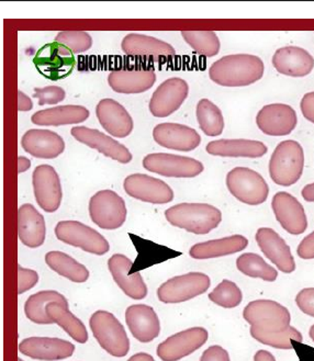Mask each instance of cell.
Wrapping results in <instances>:
<instances>
[{"instance_id":"1","label":"cell","mask_w":314,"mask_h":361,"mask_svg":"<svg viewBox=\"0 0 314 361\" xmlns=\"http://www.w3.org/2000/svg\"><path fill=\"white\" fill-rule=\"evenodd\" d=\"M265 65L260 57L250 54L223 56L209 68V77L223 87H245L262 80Z\"/></svg>"},{"instance_id":"2","label":"cell","mask_w":314,"mask_h":361,"mask_svg":"<svg viewBox=\"0 0 314 361\" xmlns=\"http://www.w3.org/2000/svg\"><path fill=\"white\" fill-rule=\"evenodd\" d=\"M165 218L176 228L205 235L220 226L222 213L207 203H179L165 211Z\"/></svg>"},{"instance_id":"3","label":"cell","mask_w":314,"mask_h":361,"mask_svg":"<svg viewBox=\"0 0 314 361\" xmlns=\"http://www.w3.org/2000/svg\"><path fill=\"white\" fill-rule=\"evenodd\" d=\"M303 167L302 146L297 141L287 140L278 144L270 157V178L279 186H292L301 178Z\"/></svg>"},{"instance_id":"4","label":"cell","mask_w":314,"mask_h":361,"mask_svg":"<svg viewBox=\"0 0 314 361\" xmlns=\"http://www.w3.org/2000/svg\"><path fill=\"white\" fill-rule=\"evenodd\" d=\"M90 326L98 344L108 354L116 358L129 354V337L123 325L112 313L98 310L90 317Z\"/></svg>"},{"instance_id":"5","label":"cell","mask_w":314,"mask_h":361,"mask_svg":"<svg viewBox=\"0 0 314 361\" xmlns=\"http://www.w3.org/2000/svg\"><path fill=\"white\" fill-rule=\"evenodd\" d=\"M243 317L253 331L280 333L287 331L291 323L289 310L272 300H255L243 311Z\"/></svg>"},{"instance_id":"6","label":"cell","mask_w":314,"mask_h":361,"mask_svg":"<svg viewBox=\"0 0 314 361\" xmlns=\"http://www.w3.org/2000/svg\"><path fill=\"white\" fill-rule=\"evenodd\" d=\"M227 187L234 198L248 206H260L270 195V187L262 176L248 167H236L229 171Z\"/></svg>"},{"instance_id":"7","label":"cell","mask_w":314,"mask_h":361,"mask_svg":"<svg viewBox=\"0 0 314 361\" xmlns=\"http://www.w3.org/2000/svg\"><path fill=\"white\" fill-rule=\"evenodd\" d=\"M54 232L61 242L94 255L102 256L110 250L109 243L99 232L78 221H61Z\"/></svg>"},{"instance_id":"8","label":"cell","mask_w":314,"mask_h":361,"mask_svg":"<svg viewBox=\"0 0 314 361\" xmlns=\"http://www.w3.org/2000/svg\"><path fill=\"white\" fill-rule=\"evenodd\" d=\"M210 277L203 272H189L171 278L157 289L159 300L166 305L181 303L203 295L210 288Z\"/></svg>"},{"instance_id":"9","label":"cell","mask_w":314,"mask_h":361,"mask_svg":"<svg viewBox=\"0 0 314 361\" xmlns=\"http://www.w3.org/2000/svg\"><path fill=\"white\" fill-rule=\"evenodd\" d=\"M123 198L112 190H100L90 201V216L92 222L102 230H116L126 220Z\"/></svg>"},{"instance_id":"10","label":"cell","mask_w":314,"mask_h":361,"mask_svg":"<svg viewBox=\"0 0 314 361\" xmlns=\"http://www.w3.org/2000/svg\"><path fill=\"white\" fill-rule=\"evenodd\" d=\"M37 72L47 80H64L70 76L76 66L75 54L60 43L45 44L37 51L33 59Z\"/></svg>"},{"instance_id":"11","label":"cell","mask_w":314,"mask_h":361,"mask_svg":"<svg viewBox=\"0 0 314 361\" xmlns=\"http://www.w3.org/2000/svg\"><path fill=\"white\" fill-rule=\"evenodd\" d=\"M143 167L146 171L169 178H193L200 175L205 169L203 164L197 159L167 153L145 156Z\"/></svg>"},{"instance_id":"12","label":"cell","mask_w":314,"mask_h":361,"mask_svg":"<svg viewBox=\"0 0 314 361\" xmlns=\"http://www.w3.org/2000/svg\"><path fill=\"white\" fill-rule=\"evenodd\" d=\"M209 333L203 327H191L171 335L157 347V356L163 361H179L198 350L207 343Z\"/></svg>"},{"instance_id":"13","label":"cell","mask_w":314,"mask_h":361,"mask_svg":"<svg viewBox=\"0 0 314 361\" xmlns=\"http://www.w3.org/2000/svg\"><path fill=\"white\" fill-rule=\"evenodd\" d=\"M35 200L42 210L53 213L59 210L63 192L60 177L50 165L37 166L32 175Z\"/></svg>"},{"instance_id":"14","label":"cell","mask_w":314,"mask_h":361,"mask_svg":"<svg viewBox=\"0 0 314 361\" xmlns=\"http://www.w3.org/2000/svg\"><path fill=\"white\" fill-rule=\"evenodd\" d=\"M123 188L132 198L153 204H166L173 201L174 191L161 179L143 173H133L124 179Z\"/></svg>"},{"instance_id":"15","label":"cell","mask_w":314,"mask_h":361,"mask_svg":"<svg viewBox=\"0 0 314 361\" xmlns=\"http://www.w3.org/2000/svg\"><path fill=\"white\" fill-rule=\"evenodd\" d=\"M189 94L186 80L173 77L162 82L150 100V112L156 118H166L181 108Z\"/></svg>"},{"instance_id":"16","label":"cell","mask_w":314,"mask_h":361,"mask_svg":"<svg viewBox=\"0 0 314 361\" xmlns=\"http://www.w3.org/2000/svg\"><path fill=\"white\" fill-rule=\"evenodd\" d=\"M272 208L276 220L286 232L300 235L307 231V214L296 197L284 191L277 192L272 198Z\"/></svg>"},{"instance_id":"17","label":"cell","mask_w":314,"mask_h":361,"mask_svg":"<svg viewBox=\"0 0 314 361\" xmlns=\"http://www.w3.org/2000/svg\"><path fill=\"white\" fill-rule=\"evenodd\" d=\"M297 123V114L289 104H267L262 106L256 116L258 129L266 135H289L296 129Z\"/></svg>"},{"instance_id":"18","label":"cell","mask_w":314,"mask_h":361,"mask_svg":"<svg viewBox=\"0 0 314 361\" xmlns=\"http://www.w3.org/2000/svg\"><path fill=\"white\" fill-rule=\"evenodd\" d=\"M19 351L35 360L57 361L72 357L75 346L71 341L54 337H29L19 344Z\"/></svg>"},{"instance_id":"19","label":"cell","mask_w":314,"mask_h":361,"mask_svg":"<svg viewBox=\"0 0 314 361\" xmlns=\"http://www.w3.org/2000/svg\"><path fill=\"white\" fill-rule=\"evenodd\" d=\"M71 134L76 141L85 144L90 149H97L109 159L121 164H128L132 161L131 152L123 144L111 139V136L106 135L98 130L90 129L87 126H74L71 130Z\"/></svg>"},{"instance_id":"20","label":"cell","mask_w":314,"mask_h":361,"mask_svg":"<svg viewBox=\"0 0 314 361\" xmlns=\"http://www.w3.org/2000/svg\"><path fill=\"white\" fill-rule=\"evenodd\" d=\"M255 240L265 257H267L280 271L291 274L296 270L291 250L276 231L270 228H258Z\"/></svg>"},{"instance_id":"21","label":"cell","mask_w":314,"mask_h":361,"mask_svg":"<svg viewBox=\"0 0 314 361\" xmlns=\"http://www.w3.org/2000/svg\"><path fill=\"white\" fill-rule=\"evenodd\" d=\"M133 262L122 254H114L108 260V268L118 287L124 295L133 300H143L147 295V287L140 272L131 274Z\"/></svg>"},{"instance_id":"22","label":"cell","mask_w":314,"mask_h":361,"mask_svg":"<svg viewBox=\"0 0 314 361\" xmlns=\"http://www.w3.org/2000/svg\"><path fill=\"white\" fill-rule=\"evenodd\" d=\"M156 143L165 149L179 152H191L201 143L198 132L191 126L179 123H161L153 130Z\"/></svg>"},{"instance_id":"23","label":"cell","mask_w":314,"mask_h":361,"mask_svg":"<svg viewBox=\"0 0 314 361\" xmlns=\"http://www.w3.org/2000/svg\"><path fill=\"white\" fill-rule=\"evenodd\" d=\"M96 116L100 126L118 139L131 134L133 120L122 104L114 99H102L96 106Z\"/></svg>"},{"instance_id":"24","label":"cell","mask_w":314,"mask_h":361,"mask_svg":"<svg viewBox=\"0 0 314 361\" xmlns=\"http://www.w3.org/2000/svg\"><path fill=\"white\" fill-rule=\"evenodd\" d=\"M126 322L134 338L141 343H151L161 331L159 317L149 305H130L126 311Z\"/></svg>"},{"instance_id":"25","label":"cell","mask_w":314,"mask_h":361,"mask_svg":"<svg viewBox=\"0 0 314 361\" xmlns=\"http://www.w3.org/2000/svg\"><path fill=\"white\" fill-rule=\"evenodd\" d=\"M23 149L35 159H56L64 152L62 136L50 130L32 129L23 136Z\"/></svg>"},{"instance_id":"26","label":"cell","mask_w":314,"mask_h":361,"mask_svg":"<svg viewBox=\"0 0 314 361\" xmlns=\"http://www.w3.org/2000/svg\"><path fill=\"white\" fill-rule=\"evenodd\" d=\"M272 65L280 74L289 77H304L314 68V59L299 47H280L272 56Z\"/></svg>"},{"instance_id":"27","label":"cell","mask_w":314,"mask_h":361,"mask_svg":"<svg viewBox=\"0 0 314 361\" xmlns=\"http://www.w3.org/2000/svg\"><path fill=\"white\" fill-rule=\"evenodd\" d=\"M47 234L45 221L32 204H23L18 210V236L23 245L37 248L43 245Z\"/></svg>"},{"instance_id":"28","label":"cell","mask_w":314,"mask_h":361,"mask_svg":"<svg viewBox=\"0 0 314 361\" xmlns=\"http://www.w3.org/2000/svg\"><path fill=\"white\" fill-rule=\"evenodd\" d=\"M156 82L153 70H116L108 76L111 90L119 94H142L151 90Z\"/></svg>"},{"instance_id":"29","label":"cell","mask_w":314,"mask_h":361,"mask_svg":"<svg viewBox=\"0 0 314 361\" xmlns=\"http://www.w3.org/2000/svg\"><path fill=\"white\" fill-rule=\"evenodd\" d=\"M205 151L210 155L221 157L260 159L267 153L268 147L262 142L254 140H217L210 142L205 147Z\"/></svg>"},{"instance_id":"30","label":"cell","mask_w":314,"mask_h":361,"mask_svg":"<svg viewBox=\"0 0 314 361\" xmlns=\"http://www.w3.org/2000/svg\"><path fill=\"white\" fill-rule=\"evenodd\" d=\"M248 240L243 235H232L220 240L195 244L189 250V255L193 259H210L223 257L242 252L248 247Z\"/></svg>"},{"instance_id":"31","label":"cell","mask_w":314,"mask_h":361,"mask_svg":"<svg viewBox=\"0 0 314 361\" xmlns=\"http://www.w3.org/2000/svg\"><path fill=\"white\" fill-rule=\"evenodd\" d=\"M121 49L132 56H173L175 49L169 43L150 35L130 33L123 37Z\"/></svg>"},{"instance_id":"32","label":"cell","mask_w":314,"mask_h":361,"mask_svg":"<svg viewBox=\"0 0 314 361\" xmlns=\"http://www.w3.org/2000/svg\"><path fill=\"white\" fill-rule=\"evenodd\" d=\"M90 111L83 106H59L35 112L31 121L35 126H59L82 123L88 119Z\"/></svg>"},{"instance_id":"33","label":"cell","mask_w":314,"mask_h":361,"mask_svg":"<svg viewBox=\"0 0 314 361\" xmlns=\"http://www.w3.org/2000/svg\"><path fill=\"white\" fill-rule=\"evenodd\" d=\"M47 315L54 324L62 327L77 343L85 344L88 341V331L84 323L73 314L70 307H66L59 302H52L47 305Z\"/></svg>"},{"instance_id":"34","label":"cell","mask_w":314,"mask_h":361,"mask_svg":"<svg viewBox=\"0 0 314 361\" xmlns=\"http://www.w3.org/2000/svg\"><path fill=\"white\" fill-rule=\"evenodd\" d=\"M52 302H59L61 305L70 307L64 295L54 290H45V291L37 292L28 298L25 303V317L35 324H54L47 315V305H50Z\"/></svg>"},{"instance_id":"35","label":"cell","mask_w":314,"mask_h":361,"mask_svg":"<svg viewBox=\"0 0 314 361\" xmlns=\"http://www.w3.org/2000/svg\"><path fill=\"white\" fill-rule=\"evenodd\" d=\"M45 262L53 271L75 283H83L90 278L88 269L65 252H49L45 255Z\"/></svg>"},{"instance_id":"36","label":"cell","mask_w":314,"mask_h":361,"mask_svg":"<svg viewBox=\"0 0 314 361\" xmlns=\"http://www.w3.org/2000/svg\"><path fill=\"white\" fill-rule=\"evenodd\" d=\"M195 116L203 133L208 136H219L224 130V119L220 108L209 99H201L197 104Z\"/></svg>"},{"instance_id":"37","label":"cell","mask_w":314,"mask_h":361,"mask_svg":"<svg viewBox=\"0 0 314 361\" xmlns=\"http://www.w3.org/2000/svg\"><path fill=\"white\" fill-rule=\"evenodd\" d=\"M236 268L243 275L250 278H260L264 281L274 282L277 279L278 271L254 252H245L236 259Z\"/></svg>"},{"instance_id":"38","label":"cell","mask_w":314,"mask_h":361,"mask_svg":"<svg viewBox=\"0 0 314 361\" xmlns=\"http://www.w3.org/2000/svg\"><path fill=\"white\" fill-rule=\"evenodd\" d=\"M181 37L195 53L203 56L212 57L220 52V40L213 31H183Z\"/></svg>"},{"instance_id":"39","label":"cell","mask_w":314,"mask_h":361,"mask_svg":"<svg viewBox=\"0 0 314 361\" xmlns=\"http://www.w3.org/2000/svg\"><path fill=\"white\" fill-rule=\"evenodd\" d=\"M209 299L219 307L234 309L242 303L243 293L235 282L224 279L209 293Z\"/></svg>"},{"instance_id":"40","label":"cell","mask_w":314,"mask_h":361,"mask_svg":"<svg viewBox=\"0 0 314 361\" xmlns=\"http://www.w3.org/2000/svg\"><path fill=\"white\" fill-rule=\"evenodd\" d=\"M250 336L260 344L274 347L277 349H292V341H303L301 333L297 329L290 326L287 331L280 333H262V331L250 329Z\"/></svg>"},{"instance_id":"41","label":"cell","mask_w":314,"mask_h":361,"mask_svg":"<svg viewBox=\"0 0 314 361\" xmlns=\"http://www.w3.org/2000/svg\"><path fill=\"white\" fill-rule=\"evenodd\" d=\"M54 42L64 45L74 54H82L92 47V37L84 31H63L55 37Z\"/></svg>"},{"instance_id":"42","label":"cell","mask_w":314,"mask_h":361,"mask_svg":"<svg viewBox=\"0 0 314 361\" xmlns=\"http://www.w3.org/2000/svg\"><path fill=\"white\" fill-rule=\"evenodd\" d=\"M33 97L39 99V104L40 106L56 104L65 99L66 92L59 86H47L44 87V88L35 87Z\"/></svg>"},{"instance_id":"43","label":"cell","mask_w":314,"mask_h":361,"mask_svg":"<svg viewBox=\"0 0 314 361\" xmlns=\"http://www.w3.org/2000/svg\"><path fill=\"white\" fill-rule=\"evenodd\" d=\"M39 282V275L35 270L18 265V295H23L32 289Z\"/></svg>"},{"instance_id":"44","label":"cell","mask_w":314,"mask_h":361,"mask_svg":"<svg viewBox=\"0 0 314 361\" xmlns=\"http://www.w3.org/2000/svg\"><path fill=\"white\" fill-rule=\"evenodd\" d=\"M296 303L302 313L314 317V288L302 289L296 297Z\"/></svg>"},{"instance_id":"45","label":"cell","mask_w":314,"mask_h":361,"mask_svg":"<svg viewBox=\"0 0 314 361\" xmlns=\"http://www.w3.org/2000/svg\"><path fill=\"white\" fill-rule=\"evenodd\" d=\"M200 361H231L230 355L223 347L213 345L205 349L201 356Z\"/></svg>"},{"instance_id":"46","label":"cell","mask_w":314,"mask_h":361,"mask_svg":"<svg viewBox=\"0 0 314 361\" xmlns=\"http://www.w3.org/2000/svg\"><path fill=\"white\" fill-rule=\"evenodd\" d=\"M297 254L301 259H314V231L301 240Z\"/></svg>"},{"instance_id":"47","label":"cell","mask_w":314,"mask_h":361,"mask_svg":"<svg viewBox=\"0 0 314 361\" xmlns=\"http://www.w3.org/2000/svg\"><path fill=\"white\" fill-rule=\"evenodd\" d=\"M302 114L308 121L314 123V92H308L302 98L300 104Z\"/></svg>"},{"instance_id":"48","label":"cell","mask_w":314,"mask_h":361,"mask_svg":"<svg viewBox=\"0 0 314 361\" xmlns=\"http://www.w3.org/2000/svg\"><path fill=\"white\" fill-rule=\"evenodd\" d=\"M33 104L31 102L30 97H28L25 92L19 90L18 92V110L21 112L30 111L32 110Z\"/></svg>"},{"instance_id":"49","label":"cell","mask_w":314,"mask_h":361,"mask_svg":"<svg viewBox=\"0 0 314 361\" xmlns=\"http://www.w3.org/2000/svg\"><path fill=\"white\" fill-rule=\"evenodd\" d=\"M302 198L308 202H314V183H309L302 189Z\"/></svg>"},{"instance_id":"50","label":"cell","mask_w":314,"mask_h":361,"mask_svg":"<svg viewBox=\"0 0 314 361\" xmlns=\"http://www.w3.org/2000/svg\"><path fill=\"white\" fill-rule=\"evenodd\" d=\"M254 361H276V358L270 351L262 349L254 355Z\"/></svg>"},{"instance_id":"51","label":"cell","mask_w":314,"mask_h":361,"mask_svg":"<svg viewBox=\"0 0 314 361\" xmlns=\"http://www.w3.org/2000/svg\"><path fill=\"white\" fill-rule=\"evenodd\" d=\"M30 167V159H28L27 157H23V156H19V157H18V173H25V171H27Z\"/></svg>"},{"instance_id":"52","label":"cell","mask_w":314,"mask_h":361,"mask_svg":"<svg viewBox=\"0 0 314 361\" xmlns=\"http://www.w3.org/2000/svg\"><path fill=\"white\" fill-rule=\"evenodd\" d=\"M128 361H155V359L151 355L139 353V354L133 355Z\"/></svg>"},{"instance_id":"53","label":"cell","mask_w":314,"mask_h":361,"mask_svg":"<svg viewBox=\"0 0 314 361\" xmlns=\"http://www.w3.org/2000/svg\"><path fill=\"white\" fill-rule=\"evenodd\" d=\"M309 336H310V338L312 339V341H313V343H314V324L312 325L311 327H310Z\"/></svg>"},{"instance_id":"54","label":"cell","mask_w":314,"mask_h":361,"mask_svg":"<svg viewBox=\"0 0 314 361\" xmlns=\"http://www.w3.org/2000/svg\"><path fill=\"white\" fill-rule=\"evenodd\" d=\"M18 361H23L21 358H18Z\"/></svg>"}]
</instances>
